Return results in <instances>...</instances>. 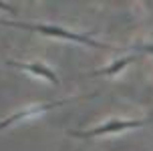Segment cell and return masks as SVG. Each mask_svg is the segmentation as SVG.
<instances>
[{
  "instance_id": "cell-1",
  "label": "cell",
  "mask_w": 153,
  "mask_h": 151,
  "mask_svg": "<svg viewBox=\"0 0 153 151\" xmlns=\"http://www.w3.org/2000/svg\"><path fill=\"white\" fill-rule=\"evenodd\" d=\"M2 26H10V28H20V30H30V32H40L45 36H53V38H62V40H73V42H81V45L93 46V48H109L107 45H103L95 38L81 34V32H73V30L61 28L54 24H34V22H16V20H4L0 18Z\"/></svg>"
},
{
  "instance_id": "cell-2",
  "label": "cell",
  "mask_w": 153,
  "mask_h": 151,
  "mask_svg": "<svg viewBox=\"0 0 153 151\" xmlns=\"http://www.w3.org/2000/svg\"><path fill=\"white\" fill-rule=\"evenodd\" d=\"M147 119H111L103 125H97L93 129H85V131H69L71 137H83V139H93V137L101 135H111V133H121L127 129H137L147 125Z\"/></svg>"
},
{
  "instance_id": "cell-3",
  "label": "cell",
  "mask_w": 153,
  "mask_h": 151,
  "mask_svg": "<svg viewBox=\"0 0 153 151\" xmlns=\"http://www.w3.org/2000/svg\"><path fill=\"white\" fill-rule=\"evenodd\" d=\"M73 99H59V101H48V103H38V105H30L26 107V109H22V111H18V113H12L10 117H6V119L0 121V129H6L10 127V125H14V123H18V121L22 119H28V117H32V115L36 113H46V111H51V109H56V107H62L67 105V103H71Z\"/></svg>"
},
{
  "instance_id": "cell-4",
  "label": "cell",
  "mask_w": 153,
  "mask_h": 151,
  "mask_svg": "<svg viewBox=\"0 0 153 151\" xmlns=\"http://www.w3.org/2000/svg\"><path fill=\"white\" fill-rule=\"evenodd\" d=\"M8 67H14V68H22V71H26V73H30V75L34 77H40V79H45V81H48L51 85H54V87H59V77H56V73H54L53 68H48L46 65H42V62H38V60H34V62H18V60H6Z\"/></svg>"
},
{
  "instance_id": "cell-5",
  "label": "cell",
  "mask_w": 153,
  "mask_h": 151,
  "mask_svg": "<svg viewBox=\"0 0 153 151\" xmlns=\"http://www.w3.org/2000/svg\"><path fill=\"white\" fill-rule=\"evenodd\" d=\"M137 59V57H123V59H117V60H113L109 67H103V68H97V71H91L89 75L91 77H115L117 73H121L123 68L127 67V65H131L133 60Z\"/></svg>"
},
{
  "instance_id": "cell-6",
  "label": "cell",
  "mask_w": 153,
  "mask_h": 151,
  "mask_svg": "<svg viewBox=\"0 0 153 151\" xmlns=\"http://www.w3.org/2000/svg\"><path fill=\"white\" fill-rule=\"evenodd\" d=\"M0 10H2V12H10V14H16V8L12 6V4L4 2V0H0Z\"/></svg>"
},
{
  "instance_id": "cell-7",
  "label": "cell",
  "mask_w": 153,
  "mask_h": 151,
  "mask_svg": "<svg viewBox=\"0 0 153 151\" xmlns=\"http://www.w3.org/2000/svg\"><path fill=\"white\" fill-rule=\"evenodd\" d=\"M137 53H147V54H153V45H141V46H135Z\"/></svg>"
}]
</instances>
